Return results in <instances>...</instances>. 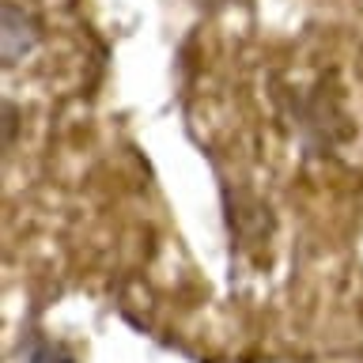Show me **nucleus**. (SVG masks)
Segmentation results:
<instances>
[{
  "instance_id": "f257e3e1",
  "label": "nucleus",
  "mask_w": 363,
  "mask_h": 363,
  "mask_svg": "<svg viewBox=\"0 0 363 363\" xmlns=\"http://www.w3.org/2000/svg\"><path fill=\"white\" fill-rule=\"evenodd\" d=\"M291 125L303 152L314 159L337 155L352 140L356 125H352L348 95L337 72H322L311 87L291 91Z\"/></svg>"
},
{
  "instance_id": "f03ea898",
  "label": "nucleus",
  "mask_w": 363,
  "mask_h": 363,
  "mask_svg": "<svg viewBox=\"0 0 363 363\" xmlns=\"http://www.w3.org/2000/svg\"><path fill=\"white\" fill-rule=\"evenodd\" d=\"M223 212H227V231L238 250H261L269 246L272 231H277V216H272L269 201L257 197L246 186H231L223 182Z\"/></svg>"
},
{
  "instance_id": "7ed1b4c3",
  "label": "nucleus",
  "mask_w": 363,
  "mask_h": 363,
  "mask_svg": "<svg viewBox=\"0 0 363 363\" xmlns=\"http://www.w3.org/2000/svg\"><path fill=\"white\" fill-rule=\"evenodd\" d=\"M42 38H45V23L38 19V11H30L19 0L0 4V57H4V68L27 61L42 45Z\"/></svg>"
},
{
  "instance_id": "20e7f679",
  "label": "nucleus",
  "mask_w": 363,
  "mask_h": 363,
  "mask_svg": "<svg viewBox=\"0 0 363 363\" xmlns=\"http://www.w3.org/2000/svg\"><path fill=\"white\" fill-rule=\"evenodd\" d=\"M16 363H79V359L65 340L42 333V329H27L19 340V359Z\"/></svg>"
},
{
  "instance_id": "39448f33",
  "label": "nucleus",
  "mask_w": 363,
  "mask_h": 363,
  "mask_svg": "<svg viewBox=\"0 0 363 363\" xmlns=\"http://www.w3.org/2000/svg\"><path fill=\"white\" fill-rule=\"evenodd\" d=\"M16 133H19V106L11 99H4V152L16 147Z\"/></svg>"
},
{
  "instance_id": "423d86ee",
  "label": "nucleus",
  "mask_w": 363,
  "mask_h": 363,
  "mask_svg": "<svg viewBox=\"0 0 363 363\" xmlns=\"http://www.w3.org/2000/svg\"><path fill=\"white\" fill-rule=\"evenodd\" d=\"M235 4H246V0H193V8L204 11V16H216V11H227Z\"/></svg>"
}]
</instances>
